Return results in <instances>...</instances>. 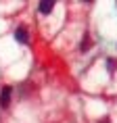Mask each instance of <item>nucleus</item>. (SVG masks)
Returning <instances> with one entry per match:
<instances>
[{
	"label": "nucleus",
	"instance_id": "7ed1b4c3",
	"mask_svg": "<svg viewBox=\"0 0 117 123\" xmlns=\"http://www.w3.org/2000/svg\"><path fill=\"white\" fill-rule=\"evenodd\" d=\"M52 8H54V2H38V11H40L42 15L52 13Z\"/></svg>",
	"mask_w": 117,
	"mask_h": 123
},
{
	"label": "nucleus",
	"instance_id": "39448f33",
	"mask_svg": "<svg viewBox=\"0 0 117 123\" xmlns=\"http://www.w3.org/2000/svg\"><path fill=\"white\" fill-rule=\"evenodd\" d=\"M107 67H109V71H115V67H117V63L111 58V61H107Z\"/></svg>",
	"mask_w": 117,
	"mask_h": 123
},
{
	"label": "nucleus",
	"instance_id": "f257e3e1",
	"mask_svg": "<svg viewBox=\"0 0 117 123\" xmlns=\"http://www.w3.org/2000/svg\"><path fill=\"white\" fill-rule=\"evenodd\" d=\"M15 40H17L19 44H27V42H29V33H27L25 27H17V29H15Z\"/></svg>",
	"mask_w": 117,
	"mask_h": 123
},
{
	"label": "nucleus",
	"instance_id": "f03ea898",
	"mask_svg": "<svg viewBox=\"0 0 117 123\" xmlns=\"http://www.w3.org/2000/svg\"><path fill=\"white\" fill-rule=\"evenodd\" d=\"M11 92H13L11 86H4V88L0 90V104H2V106H8V102H11Z\"/></svg>",
	"mask_w": 117,
	"mask_h": 123
},
{
	"label": "nucleus",
	"instance_id": "423d86ee",
	"mask_svg": "<svg viewBox=\"0 0 117 123\" xmlns=\"http://www.w3.org/2000/svg\"><path fill=\"white\" fill-rule=\"evenodd\" d=\"M100 123H111V121H109V117H104V119H100Z\"/></svg>",
	"mask_w": 117,
	"mask_h": 123
},
{
	"label": "nucleus",
	"instance_id": "20e7f679",
	"mask_svg": "<svg viewBox=\"0 0 117 123\" xmlns=\"http://www.w3.org/2000/svg\"><path fill=\"white\" fill-rule=\"evenodd\" d=\"M90 46H92V42H90V38L86 36V38L82 40V44H79V50H82V52H86V50H90Z\"/></svg>",
	"mask_w": 117,
	"mask_h": 123
}]
</instances>
